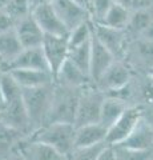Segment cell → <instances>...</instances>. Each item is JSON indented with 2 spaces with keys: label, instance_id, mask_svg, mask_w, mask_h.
I'll return each instance as SVG.
<instances>
[{
  "label": "cell",
  "instance_id": "6",
  "mask_svg": "<svg viewBox=\"0 0 153 160\" xmlns=\"http://www.w3.org/2000/svg\"><path fill=\"white\" fill-rule=\"evenodd\" d=\"M142 119L141 106H129L124 113L116 120V123L108 128L107 143L111 146H118L133 132V129Z\"/></svg>",
  "mask_w": 153,
  "mask_h": 160
},
{
  "label": "cell",
  "instance_id": "44",
  "mask_svg": "<svg viewBox=\"0 0 153 160\" xmlns=\"http://www.w3.org/2000/svg\"><path fill=\"white\" fill-rule=\"evenodd\" d=\"M148 75H149L151 78H153V66L151 67V69H149V71H148Z\"/></svg>",
  "mask_w": 153,
  "mask_h": 160
},
{
  "label": "cell",
  "instance_id": "27",
  "mask_svg": "<svg viewBox=\"0 0 153 160\" xmlns=\"http://www.w3.org/2000/svg\"><path fill=\"white\" fill-rule=\"evenodd\" d=\"M0 88L7 103L23 98V88L9 72H0Z\"/></svg>",
  "mask_w": 153,
  "mask_h": 160
},
{
  "label": "cell",
  "instance_id": "43",
  "mask_svg": "<svg viewBox=\"0 0 153 160\" xmlns=\"http://www.w3.org/2000/svg\"><path fill=\"white\" fill-rule=\"evenodd\" d=\"M8 3H9V0H0V11H2V9H6Z\"/></svg>",
  "mask_w": 153,
  "mask_h": 160
},
{
  "label": "cell",
  "instance_id": "21",
  "mask_svg": "<svg viewBox=\"0 0 153 160\" xmlns=\"http://www.w3.org/2000/svg\"><path fill=\"white\" fill-rule=\"evenodd\" d=\"M129 107L125 100H121L118 98L113 96H107L103 102L101 106V112H100V123L101 126H104L105 128H109L111 126L116 123V120L124 113L125 109Z\"/></svg>",
  "mask_w": 153,
  "mask_h": 160
},
{
  "label": "cell",
  "instance_id": "16",
  "mask_svg": "<svg viewBox=\"0 0 153 160\" xmlns=\"http://www.w3.org/2000/svg\"><path fill=\"white\" fill-rule=\"evenodd\" d=\"M15 32L20 40L23 48L41 47L44 38H45V33L43 32L32 13L15 24Z\"/></svg>",
  "mask_w": 153,
  "mask_h": 160
},
{
  "label": "cell",
  "instance_id": "9",
  "mask_svg": "<svg viewBox=\"0 0 153 160\" xmlns=\"http://www.w3.org/2000/svg\"><path fill=\"white\" fill-rule=\"evenodd\" d=\"M133 78V71L124 60H115L111 67L103 73V76L96 82L95 86L101 91L108 92L127 86Z\"/></svg>",
  "mask_w": 153,
  "mask_h": 160
},
{
  "label": "cell",
  "instance_id": "31",
  "mask_svg": "<svg viewBox=\"0 0 153 160\" xmlns=\"http://www.w3.org/2000/svg\"><path fill=\"white\" fill-rule=\"evenodd\" d=\"M113 4H115L113 0H92L89 7L91 20L93 23H101V20L104 19Z\"/></svg>",
  "mask_w": 153,
  "mask_h": 160
},
{
  "label": "cell",
  "instance_id": "28",
  "mask_svg": "<svg viewBox=\"0 0 153 160\" xmlns=\"http://www.w3.org/2000/svg\"><path fill=\"white\" fill-rule=\"evenodd\" d=\"M93 36V22L92 20H87L77 27L69 31L68 35V40H69V47H77L81 46L84 43H88L92 40Z\"/></svg>",
  "mask_w": 153,
  "mask_h": 160
},
{
  "label": "cell",
  "instance_id": "24",
  "mask_svg": "<svg viewBox=\"0 0 153 160\" xmlns=\"http://www.w3.org/2000/svg\"><path fill=\"white\" fill-rule=\"evenodd\" d=\"M24 138L27 136L22 132L6 126L4 123H0V156L9 158Z\"/></svg>",
  "mask_w": 153,
  "mask_h": 160
},
{
  "label": "cell",
  "instance_id": "42",
  "mask_svg": "<svg viewBox=\"0 0 153 160\" xmlns=\"http://www.w3.org/2000/svg\"><path fill=\"white\" fill-rule=\"evenodd\" d=\"M75 2L79 3L83 7H85L88 11H89V7H91V2H92V0H75Z\"/></svg>",
  "mask_w": 153,
  "mask_h": 160
},
{
  "label": "cell",
  "instance_id": "37",
  "mask_svg": "<svg viewBox=\"0 0 153 160\" xmlns=\"http://www.w3.org/2000/svg\"><path fill=\"white\" fill-rule=\"evenodd\" d=\"M139 38H142L145 40H149V42H153V23H151L149 26L142 31V33L140 35Z\"/></svg>",
  "mask_w": 153,
  "mask_h": 160
},
{
  "label": "cell",
  "instance_id": "19",
  "mask_svg": "<svg viewBox=\"0 0 153 160\" xmlns=\"http://www.w3.org/2000/svg\"><path fill=\"white\" fill-rule=\"evenodd\" d=\"M118 146L132 149H140V151L153 149V129L148 126L144 119H141L136 128L133 129V132Z\"/></svg>",
  "mask_w": 153,
  "mask_h": 160
},
{
  "label": "cell",
  "instance_id": "33",
  "mask_svg": "<svg viewBox=\"0 0 153 160\" xmlns=\"http://www.w3.org/2000/svg\"><path fill=\"white\" fill-rule=\"evenodd\" d=\"M15 20L9 16V15L2 9L0 11V33H4V32H8L11 29H15Z\"/></svg>",
  "mask_w": 153,
  "mask_h": 160
},
{
  "label": "cell",
  "instance_id": "23",
  "mask_svg": "<svg viewBox=\"0 0 153 160\" xmlns=\"http://www.w3.org/2000/svg\"><path fill=\"white\" fill-rule=\"evenodd\" d=\"M151 23H153V9H132L125 31L129 39H136Z\"/></svg>",
  "mask_w": 153,
  "mask_h": 160
},
{
  "label": "cell",
  "instance_id": "40",
  "mask_svg": "<svg viewBox=\"0 0 153 160\" xmlns=\"http://www.w3.org/2000/svg\"><path fill=\"white\" fill-rule=\"evenodd\" d=\"M48 3H52V0H31L32 9L35 7H37V6H41V4H48Z\"/></svg>",
  "mask_w": 153,
  "mask_h": 160
},
{
  "label": "cell",
  "instance_id": "7",
  "mask_svg": "<svg viewBox=\"0 0 153 160\" xmlns=\"http://www.w3.org/2000/svg\"><path fill=\"white\" fill-rule=\"evenodd\" d=\"M41 48L45 55L49 71H51L53 79L56 78L57 72L60 71L63 64L68 60L69 55V40L67 36H56V35H45Z\"/></svg>",
  "mask_w": 153,
  "mask_h": 160
},
{
  "label": "cell",
  "instance_id": "10",
  "mask_svg": "<svg viewBox=\"0 0 153 160\" xmlns=\"http://www.w3.org/2000/svg\"><path fill=\"white\" fill-rule=\"evenodd\" d=\"M0 120L6 126L22 132L26 136H29L33 132V128H32L31 120H29L28 112L26 109V106H24L23 98L11 103H7L6 109L0 113Z\"/></svg>",
  "mask_w": 153,
  "mask_h": 160
},
{
  "label": "cell",
  "instance_id": "8",
  "mask_svg": "<svg viewBox=\"0 0 153 160\" xmlns=\"http://www.w3.org/2000/svg\"><path fill=\"white\" fill-rule=\"evenodd\" d=\"M93 33H95V36L115 55L116 59L124 60L128 43H129V40H131L125 29L111 28L101 23H93Z\"/></svg>",
  "mask_w": 153,
  "mask_h": 160
},
{
  "label": "cell",
  "instance_id": "25",
  "mask_svg": "<svg viewBox=\"0 0 153 160\" xmlns=\"http://www.w3.org/2000/svg\"><path fill=\"white\" fill-rule=\"evenodd\" d=\"M132 9L127 8L120 4H113L109 8V11L107 12L104 19L101 20V24H104L107 27L111 28H117V29H125L128 23L131 19Z\"/></svg>",
  "mask_w": 153,
  "mask_h": 160
},
{
  "label": "cell",
  "instance_id": "26",
  "mask_svg": "<svg viewBox=\"0 0 153 160\" xmlns=\"http://www.w3.org/2000/svg\"><path fill=\"white\" fill-rule=\"evenodd\" d=\"M91 42L84 43L77 47H72L69 49V55H68V59L75 66L80 68L83 72H85L88 76H89V69H91V52H92Z\"/></svg>",
  "mask_w": 153,
  "mask_h": 160
},
{
  "label": "cell",
  "instance_id": "18",
  "mask_svg": "<svg viewBox=\"0 0 153 160\" xmlns=\"http://www.w3.org/2000/svg\"><path fill=\"white\" fill-rule=\"evenodd\" d=\"M55 83L71 88H84L89 84H93L91 78L85 72H83L77 66H75L69 59L63 64L60 71L57 72Z\"/></svg>",
  "mask_w": 153,
  "mask_h": 160
},
{
  "label": "cell",
  "instance_id": "48",
  "mask_svg": "<svg viewBox=\"0 0 153 160\" xmlns=\"http://www.w3.org/2000/svg\"><path fill=\"white\" fill-rule=\"evenodd\" d=\"M0 123H2V120H0Z\"/></svg>",
  "mask_w": 153,
  "mask_h": 160
},
{
  "label": "cell",
  "instance_id": "20",
  "mask_svg": "<svg viewBox=\"0 0 153 160\" xmlns=\"http://www.w3.org/2000/svg\"><path fill=\"white\" fill-rule=\"evenodd\" d=\"M9 73L15 80L20 84L22 88H33L55 82L52 73L49 71H40V69H12Z\"/></svg>",
  "mask_w": 153,
  "mask_h": 160
},
{
  "label": "cell",
  "instance_id": "38",
  "mask_svg": "<svg viewBox=\"0 0 153 160\" xmlns=\"http://www.w3.org/2000/svg\"><path fill=\"white\" fill-rule=\"evenodd\" d=\"M116 4H120V6H124L127 8H131L132 9V3L133 0H113Z\"/></svg>",
  "mask_w": 153,
  "mask_h": 160
},
{
  "label": "cell",
  "instance_id": "5",
  "mask_svg": "<svg viewBox=\"0 0 153 160\" xmlns=\"http://www.w3.org/2000/svg\"><path fill=\"white\" fill-rule=\"evenodd\" d=\"M124 62L131 67L133 73H148L153 66V42L142 38L131 39Z\"/></svg>",
  "mask_w": 153,
  "mask_h": 160
},
{
  "label": "cell",
  "instance_id": "36",
  "mask_svg": "<svg viewBox=\"0 0 153 160\" xmlns=\"http://www.w3.org/2000/svg\"><path fill=\"white\" fill-rule=\"evenodd\" d=\"M142 119L153 129V107H142Z\"/></svg>",
  "mask_w": 153,
  "mask_h": 160
},
{
  "label": "cell",
  "instance_id": "2",
  "mask_svg": "<svg viewBox=\"0 0 153 160\" xmlns=\"http://www.w3.org/2000/svg\"><path fill=\"white\" fill-rule=\"evenodd\" d=\"M29 138L53 147L68 159L75 151L76 127L71 123H49L29 135Z\"/></svg>",
  "mask_w": 153,
  "mask_h": 160
},
{
  "label": "cell",
  "instance_id": "29",
  "mask_svg": "<svg viewBox=\"0 0 153 160\" xmlns=\"http://www.w3.org/2000/svg\"><path fill=\"white\" fill-rule=\"evenodd\" d=\"M4 11L15 20V23H17L19 20H22L32 13L31 0H9L8 6L6 7Z\"/></svg>",
  "mask_w": 153,
  "mask_h": 160
},
{
  "label": "cell",
  "instance_id": "32",
  "mask_svg": "<svg viewBox=\"0 0 153 160\" xmlns=\"http://www.w3.org/2000/svg\"><path fill=\"white\" fill-rule=\"evenodd\" d=\"M108 143H101L93 147H87V148H76L73 153L71 155L68 160H97L98 155L103 149L105 148Z\"/></svg>",
  "mask_w": 153,
  "mask_h": 160
},
{
  "label": "cell",
  "instance_id": "13",
  "mask_svg": "<svg viewBox=\"0 0 153 160\" xmlns=\"http://www.w3.org/2000/svg\"><path fill=\"white\" fill-rule=\"evenodd\" d=\"M52 6L69 31L79 24L91 20L89 11L75 0H52Z\"/></svg>",
  "mask_w": 153,
  "mask_h": 160
},
{
  "label": "cell",
  "instance_id": "45",
  "mask_svg": "<svg viewBox=\"0 0 153 160\" xmlns=\"http://www.w3.org/2000/svg\"><path fill=\"white\" fill-rule=\"evenodd\" d=\"M0 160H9V158H2L0 156Z\"/></svg>",
  "mask_w": 153,
  "mask_h": 160
},
{
  "label": "cell",
  "instance_id": "14",
  "mask_svg": "<svg viewBox=\"0 0 153 160\" xmlns=\"http://www.w3.org/2000/svg\"><path fill=\"white\" fill-rule=\"evenodd\" d=\"M16 149L26 160H68L53 147L29 136L24 138Z\"/></svg>",
  "mask_w": 153,
  "mask_h": 160
},
{
  "label": "cell",
  "instance_id": "11",
  "mask_svg": "<svg viewBox=\"0 0 153 160\" xmlns=\"http://www.w3.org/2000/svg\"><path fill=\"white\" fill-rule=\"evenodd\" d=\"M12 69H40V71H49L43 48L41 47L24 48L12 62H9L8 64H4L0 68V72H9Z\"/></svg>",
  "mask_w": 153,
  "mask_h": 160
},
{
  "label": "cell",
  "instance_id": "34",
  "mask_svg": "<svg viewBox=\"0 0 153 160\" xmlns=\"http://www.w3.org/2000/svg\"><path fill=\"white\" fill-rule=\"evenodd\" d=\"M97 160H117V155H116L115 146L107 144L105 148L100 152V155H98Z\"/></svg>",
  "mask_w": 153,
  "mask_h": 160
},
{
  "label": "cell",
  "instance_id": "35",
  "mask_svg": "<svg viewBox=\"0 0 153 160\" xmlns=\"http://www.w3.org/2000/svg\"><path fill=\"white\" fill-rule=\"evenodd\" d=\"M132 9H153V0H133Z\"/></svg>",
  "mask_w": 153,
  "mask_h": 160
},
{
  "label": "cell",
  "instance_id": "3",
  "mask_svg": "<svg viewBox=\"0 0 153 160\" xmlns=\"http://www.w3.org/2000/svg\"><path fill=\"white\" fill-rule=\"evenodd\" d=\"M81 89L83 88H71L55 83L52 107L47 124L49 123L75 124L77 104H79V99H80Z\"/></svg>",
  "mask_w": 153,
  "mask_h": 160
},
{
  "label": "cell",
  "instance_id": "1",
  "mask_svg": "<svg viewBox=\"0 0 153 160\" xmlns=\"http://www.w3.org/2000/svg\"><path fill=\"white\" fill-rule=\"evenodd\" d=\"M53 89L55 82L40 87L23 88V102L31 120L33 132L45 126L48 122L53 100Z\"/></svg>",
  "mask_w": 153,
  "mask_h": 160
},
{
  "label": "cell",
  "instance_id": "4",
  "mask_svg": "<svg viewBox=\"0 0 153 160\" xmlns=\"http://www.w3.org/2000/svg\"><path fill=\"white\" fill-rule=\"evenodd\" d=\"M104 99V91L97 88L95 84H89V86L84 87L81 89L80 99H79L77 104L75 127H83L87 124L100 122V112Z\"/></svg>",
  "mask_w": 153,
  "mask_h": 160
},
{
  "label": "cell",
  "instance_id": "17",
  "mask_svg": "<svg viewBox=\"0 0 153 160\" xmlns=\"http://www.w3.org/2000/svg\"><path fill=\"white\" fill-rule=\"evenodd\" d=\"M107 135H108V128L101 126L100 123L76 127L75 149L93 147L101 143H107Z\"/></svg>",
  "mask_w": 153,
  "mask_h": 160
},
{
  "label": "cell",
  "instance_id": "15",
  "mask_svg": "<svg viewBox=\"0 0 153 160\" xmlns=\"http://www.w3.org/2000/svg\"><path fill=\"white\" fill-rule=\"evenodd\" d=\"M91 48H92V52H91L89 76H91L92 83L96 84L97 80L103 76V73H104L107 69L111 67V64L117 59L115 55L95 36V33H93V36H92Z\"/></svg>",
  "mask_w": 153,
  "mask_h": 160
},
{
  "label": "cell",
  "instance_id": "41",
  "mask_svg": "<svg viewBox=\"0 0 153 160\" xmlns=\"http://www.w3.org/2000/svg\"><path fill=\"white\" fill-rule=\"evenodd\" d=\"M9 160H26V159L22 156L20 152H19L17 149H15V151L11 153V156H9Z\"/></svg>",
  "mask_w": 153,
  "mask_h": 160
},
{
  "label": "cell",
  "instance_id": "39",
  "mask_svg": "<svg viewBox=\"0 0 153 160\" xmlns=\"http://www.w3.org/2000/svg\"><path fill=\"white\" fill-rule=\"evenodd\" d=\"M6 106H7V102H6V98L3 95V91L0 88V113H2L4 109H6Z\"/></svg>",
  "mask_w": 153,
  "mask_h": 160
},
{
  "label": "cell",
  "instance_id": "30",
  "mask_svg": "<svg viewBox=\"0 0 153 160\" xmlns=\"http://www.w3.org/2000/svg\"><path fill=\"white\" fill-rule=\"evenodd\" d=\"M117 160H149L153 155V149L140 151V149H132L120 146H115Z\"/></svg>",
  "mask_w": 153,
  "mask_h": 160
},
{
  "label": "cell",
  "instance_id": "47",
  "mask_svg": "<svg viewBox=\"0 0 153 160\" xmlns=\"http://www.w3.org/2000/svg\"><path fill=\"white\" fill-rule=\"evenodd\" d=\"M149 160H153V155H152V156H151V159Z\"/></svg>",
  "mask_w": 153,
  "mask_h": 160
},
{
  "label": "cell",
  "instance_id": "12",
  "mask_svg": "<svg viewBox=\"0 0 153 160\" xmlns=\"http://www.w3.org/2000/svg\"><path fill=\"white\" fill-rule=\"evenodd\" d=\"M32 15L45 35H56V36L69 35V29L63 23V20L59 18L52 3L35 7L32 9Z\"/></svg>",
  "mask_w": 153,
  "mask_h": 160
},
{
  "label": "cell",
  "instance_id": "22",
  "mask_svg": "<svg viewBox=\"0 0 153 160\" xmlns=\"http://www.w3.org/2000/svg\"><path fill=\"white\" fill-rule=\"evenodd\" d=\"M23 49L24 48L17 38L16 32H15V29L0 33V56L3 59L2 64H0V68L4 64H8L9 62H12Z\"/></svg>",
  "mask_w": 153,
  "mask_h": 160
},
{
  "label": "cell",
  "instance_id": "46",
  "mask_svg": "<svg viewBox=\"0 0 153 160\" xmlns=\"http://www.w3.org/2000/svg\"><path fill=\"white\" fill-rule=\"evenodd\" d=\"M2 62H3V59H2V56H0V64H2Z\"/></svg>",
  "mask_w": 153,
  "mask_h": 160
}]
</instances>
